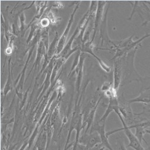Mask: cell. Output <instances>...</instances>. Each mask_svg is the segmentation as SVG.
Here are the masks:
<instances>
[{
    "instance_id": "cell-1",
    "label": "cell",
    "mask_w": 150,
    "mask_h": 150,
    "mask_svg": "<svg viewBox=\"0 0 150 150\" xmlns=\"http://www.w3.org/2000/svg\"><path fill=\"white\" fill-rule=\"evenodd\" d=\"M115 112L118 114L122 125H123V128L122 129H117L116 131H114L112 132H109L108 133L106 134V135L107 136L112 134H114V132H117V131H120V130H124V132L126 135V136H127L128 140H129V144L127 146V148L128 147H131L133 149H134L135 150H145V148L142 146V143L139 142V141L138 139V138L135 136V135L134 134H133V133L131 132V131L130 130V128H129V126H128L127 125V124H125L122 116V115L121 114L120 112V109H117L115 110Z\"/></svg>"
},
{
    "instance_id": "cell-2",
    "label": "cell",
    "mask_w": 150,
    "mask_h": 150,
    "mask_svg": "<svg viewBox=\"0 0 150 150\" xmlns=\"http://www.w3.org/2000/svg\"><path fill=\"white\" fill-rule=\"evenodd\" d=\"M78 144L85 146L86 149H91L101 144L100 136L96 131L90 132L89 134L85 133L79 139Z\"/></svg>"
},
{
    "instance_id": "cell-3",
    "label": "cell",
    "mask_w": 150,
    "mask_h": 150,
    "mask_svg": "<svg viewBox=\"0 0 150 150\" xmlns=\"http://www.w3.org/2000/svg\"><path fill=\"white\" fill-rule=\"evenodd\" d=\"M105 123L102 124V125H100L99 124H98L95 125L93 127H92V129L91 131V132H92L93 131H96L99 133L100 139H101V144H100L103 147L108 149L109 150H114L112 148V146L110 145V143L109 142L108 136L106 135V134L105 132Z\"/></svg>"
},
{
    "instance_id": "cell-4",
    "label": "cell",
    "mask_w": 150,
    "mask_h": 150,
    "mask_svg": "<svg viewBox=\"0 0 150 150\" xmlns=\"http://www.w3.org/2000/svg\"><path fill=\"white\" fill-rule=\"evenodd\" d=\"M115 63V70H114V89L116 91L118 90L122 82V65L121 59H116Z\"/></svg>"
},
{
    "instance_id": "cell-5",
    "label": "cell",
    "mask_w": 150,
    "mask_h": 150,
    "mask_svg": "<svg viewBox=\"0 0 150 150\" xmlns=\"http://www.w3.org/2000/svg\"><path fill=\"white\" fill-rule=\"evenodd\" d=\"M109 104L107 107V109L105 111V114L103 115V116L102 117V118L100 119V120L99 121L100 123H105L106 120L107 119V118L108 117V116L109 115V114L111 113L112 111H115L120 108V106H119V103L117 100V97H111L109 99Z\"/></svg>"
},
{
    "instance_id": "cell-6",
    "label": "cell",
    "mask_w": 150,
    "mask_h": 150,
    "mask_svg": "<svg viewBox=\"0 0 150 150\" xmlns=\"http://www.w3.org/2000/svg\"><path fill=\"white\" fill-rule=\"evenodd\" d=\"M128 103H135V102H140L142 103H150V94L146 93H141L140 95L132 100L128 101Z\"/></svg>"
},
{
    "instance_id": "cell-7",
    "label": "cell",
    "mask_w": 150,
    "mask_h": 150,
    "mask_svg": "<svg viewBox=\"0 0 150 150\" xmlns=\"http://www.w3.org/2000/svg\"><path fill=\"white\" fill-rule=\"evenodd\" d=\"M129 128H135L136 129V132H135V136L138 138V139L139 141L140 142L142 143V140H144L145 142V139L144 138V135L146 133L145 129H144V125H137L133 126H129Z\"/></svg>"
},
{
    "instance_id": "cell-8",
    "label": "cell",
    "mask_w": 150,
    "mask_h": 150,
    "mask_svg": "<svg viewBox=\"0 0 150 150\" xmlns=\"http://www.w3.org/2000/svg\"><path fill=\"white\" fill-rule=\"evenodd\" d=\"M74 14V13L71 15V19H70V22H69V25H68V26H67V29H66V32L64 33V34L63 35L62 37L61 38V40H60V42H59V46H58V52H59L62 50V48H63V45H64V42H65L66 38V37H67L66 36H67V33H68V31H68L69 29H70V26H71V23H72V21H73V19Z\"/></svg>"
},
{
    "instance_id": "cell-9",
    "label": "cell",
    "mask_w": 150,
    "mask_h": 150,
    "mask_svg": "<svg viewBox=\"0 0 150 150\" xmlns=\"http://www.w3.org/2000/svg\"><path fill=\"white\" fill-rule=\"evenodd\" d=\"M46 137L45 138V135L42 136L41 138H39L35 144L36 148L37 150H46Z\"/></svg>"
},
{
    "instance_id": "cell-10",
    "label": "cell",
    "mask_w": 150,
    "mask_h": 150,
    "mask_svg": "<svg viewBox=\"0 0 150 150\" xmlns=\"http://www.w3.org/2000/svg\"><path fill=\"white\" fill-rule=\"evenodd\" d=\"M115 150H127V146L125 147L124 144L122 142H121L118 145V148Z\"/></svg>"
},
{
    "instance_id": "cell-11",
    "label": "cell",
    "mask_w": 150,
    "mask_h": 150,
    "mask_svg": "<svg viewBox=\"0 0 150 150\" xmlns=\"http://www.w3.org/2000/svg\"><path fill=\"white\" fill-rule=\"evenodd\" d=\"M105 149V148L103 147L102 146H101L100 144L93 148L91 149H86V150H104Z\"/></svg>"
},
{
    "instance_id": "cell-12",
    "label": "cell",
    "mask_w": 150,
    "mask_h": 150,
    "mask_svg": "<svg viewBox=\"0 0 150 150\" xmlns=\"http://www.w3.org/2000/svg\"><path fill=\"white\" fill-rule=\"evenodd\" d=\"M149 111H150V109H149Z\"/></svg>"
}]
</instances>
